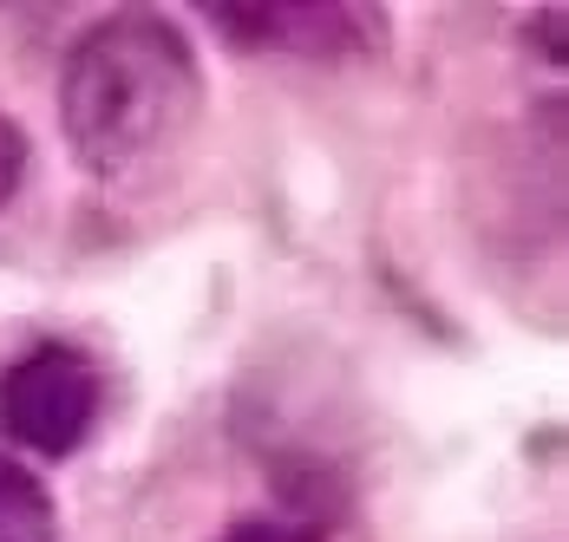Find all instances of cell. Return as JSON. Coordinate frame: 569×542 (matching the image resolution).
<instances>
[{"mask_svg":"<svg viewBox=\"0 0 569 542\" xmlns=\"http://www.w3.org/2000/svg\"><path fill=\"white\" fill-rule=\"evenodd\" d=\"M203 72L164 13H112L72 40L59 72V124L92 177H124L190 131Z\"/></svg>","mask_w":569,"mask_h":542,"instance_id":"1","label":"cell"},{"mask_svg":"<svg viewBox=\"0 0 569 542\" xmlns=\"http://www.w3.org/2000/svg\"><path fill=\"white\" fill-rule=\"evenodd\" d=\"M92 405H99L92 367L72 347L47 340V347L20 353L7 367V380H0V432L20 438L40 458H66L92 432Z\"/></svg>","mask_w":569,"mask_h":542,"instance_id":"2","label":"cell"},{"mask_svg":"<svg viewBox=\"0 0 569 542\" xmlns=\"http://www.w3.org/2000/svg\"><path fill=\"white\" fill-rule=\"evenodd\" d=\"M0 542H53V496L33 471L0 458Z\"/></svg>","mask_w":569,"mask_h":542,"instance_id":"3","label":"cell"},{"mask_svg":"<svg viewBox=\"0 0 569 542\" xmlns=\"http://www.w3.org/2000/svg\"><path fill=\"white\" fill-rule=\"evenodd\" d=\"M20 177H27V138L0 118V210L13 203V190H20Z\"/></svg>","mask_w":569,"mask_h":542,"instance_id":"4","label":"cell"},{"mask_svg":"<svg viewBox=\"0 0 569 542\" xmlns=\"http://www.w3.org/2000/svg\"><path fill=\"white\" fill-rule=\"evenodd\" d=\"M223 542H315L308 523H276V516H256V523H236Z\"/></svg>","mask_w":569,"mask_h":542,"instance_id":"5","label":"cell"}]
</instances>
